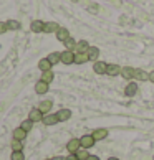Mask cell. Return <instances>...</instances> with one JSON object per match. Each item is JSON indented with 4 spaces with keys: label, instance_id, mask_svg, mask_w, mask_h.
<instances>
[{
    "label": "cell",
    "instance_id": "6da1fadb",
    "mask_svg": "<svg viewBox=\"0 0 154 160\" xmlns=\"http://www.w3.org/2000/svg\"><path fill=\"white\" fill-rule=\"evenodd\" d=\"M80 144H81L83 149H88V150H90L91 147H94L96 140L93 139V135H91V134H86V135H83V137H80Z\"/></svg>",
    "mask_w": 154,
    "mask_h": 160
},
{
    "label": "cell",
    "instance_id": "7a4b0ae2",
    "mask_svg": "<svg viewBox=\"0 0 154 160\" xmlns=\"http://www.w3.org/2000/svg\"><path fill=\"white\" fill-rule=\"evenodd\" d=\"M61 64H75V51H61Z\"/></svg>",
    "mask_w": 154,
    "mask_h": 160
},
{
    "label": "cell",
    "instance_id": "3957f363",
    "mask_svg": "<svg viewBox=\"0 0 154 160\" xmlns=\"http://www.w3.org/2000/svg\"><path fill=\"white\" fill-rule=\"evenodd\" d=\"M81 149V144H80V139H76V137H73V139H70L68 140V144H66V150L70 152V153H76Z\"/></svg>",
    "mask_w": 154,
    "mask_h": 160
},
{
    "label": "cell",
    "instance_id": "277c9868",
    "mask_svg": "<svg viewBox=\"0 0 154 160\" xmlns=\"http://www.w3.org/2000/svg\"><path fill=\"white\" fill-rule=\"evenodd\" d=\"M43 112H41L38 108H33L30 112H28V119H30L32 122H41L43 121Z\"/></svg>",
    "mask_w": 154,
    "mask_h": 160
},
{
    "label": "cell",
    "instance_id": "5b68a950",
    "mask_svg": "<svg viewBox=\"0 0 154 160\" xmlns=\"http://www.w3.org/2000/svg\"><path fill=\"white\" fill-rule=\"evenodd\" d=\"M41 122H43L46 127H51V126H56V124L60 122V119H58L56 114H51V112H50V114L43 116V121H41Z\"/></svg>",
    "mask_w": 154,
    "mask_h": 160
},
{
    "label": "cell",
    "instance_id": "8992f818",
    "mask_svg": "<svg viewBox=\"0 0 154 160\" xmlns=\"http://www.w3.org/2000/svg\"><path fill=\"white\" fill-rule=\"evenodd\" d=\"M56 116H58V119H60V122H66V121L72 119L73 112H72V109H68V108H61L60 111L56 112Z\"/></svg>",
    "mask_w": 154,
    "mask_h": 160
},
{
    "label": "cell",
    "instance_id": "52a82bcc",
    "mask_svg": "<svg viewBox=\"0 0 154 160\" xmlns=\"http://www.w3.org/2000/svg\"><path fill=\"white\" fill-rule=\"evenodd\" d=\"M106 69H108V63L106 61H94V64H93V71L96 74H106Z\"/></svg>",
    "mask_w": 154,
    "mask_h": 160
},
{
    "label": "cell",
    "instance_id": "ba28073f",
    "mask_svg": "<svg viewBox=\"0 0 154 160\" xmlns=\"http://www.w3.org/2000/svg\"><path fill=\"white\" fill-rule=\"evenodd\" d=\"M121 78H124L126 81H131L134 79V68L131 66H121Z\"/></svg>",
    "mask_w": 154,
    "mask_h": 160
},
{
    "label": "cell",
    "instance_id": "9c48e42d",
    "mask_svg": "<svg viewBox=\"0 0 154 160\" xmlns=\"http://www.w3.org/2000/svg\"><path fill=\"white\" fill-rule=\"evenodd\" d=\"M138 91H139V88L136 82H128V86L124 88V94H126L128 98H134L136 94H138Z\"/></svg>",
    "mask_w": 154,
    "mask_h": 160
},
{
    "label": "cell",
    "instance_id": "30bf717a",
    "mask_svg": "<svg viewBox=\"0 0 154 160\" xmlns=\"http://www.w3.org/2000/svg\"><path fill=\"white\" fill-rule=\"evenodd\" d=\"M106 74L111 76V78H116V76H119L121 74V66L119 64H109L108 63V69H106Z\"/></svg>",
    "mask_w": 154,
    "mask_h": 160
},
{
    "label": "cell",
    "instance_id": "8fae6325",
    "mask_svg": "<svg viewBox=\"0 0 154 160\" xmlns=\"http://www.w3.org/2000/svg\"><path fill=\"white\" fill-rule=\"evenodd\" d=\"M108 129H94L93 130V132H91V135H93V139L94 140H103V139H106V137H108Z\"/></svg>",
    "mask_w": 154,
    "mask_h": 160
},
{
    "label": "cell",
    "instance_id": "7c38bea8",
    "mask_svg": "<svg viewBox=\"0 0 154 160\" xmlns=\"http://www.w3.org/2000/svg\"><path fill=\"white\" fill-rule=\"evenodd\" d=\"M86 55H88V58H90V61H98V58H99V48L98 46H90L88 48V51H86Z\"/></svg>",
    "mask_w": 154,
    "mask_h": 160
},
{
    "label": "cell",
    "instance_id": "4fadbf2b",
    "mask_svg": "<svg viewBox=\"0 0 154 160\" xmlns=\"http://www.w3.org/2000/svg\"><path fill=\"white\" fill-rule=\"evenodd\" d=\"M60 30V25L56 22H46L45 23V28H43V33H56Z\"/></svg>",
    "mask_w": 154,
    "mask_h": 160
},
{
    "label": "cell",
    "instance_id": "5bb4252c",
    "mask_svg": "<svg viewBox=\"0 0 154 160\" xmlns=\"http://www.w3.org/2000/svg\"><path fill=\"white\" fill-rule=\"evenodd\" d=\"M53 108V102L50 99H45V101H41V102L38 104V109L43 112V114H50V111Z\"/></svg>",
    "mask_w": 154,
    "mask_h": 160
},
{
    "label": "cell",
    "instance_id": "9a60e30c",
    "mask_svg": "<svg viewBox=\"0 0 154 160\" xmlns=\"http://www.w3.org/2000/svg\"><path fill=\"white\" fill-rule=\"evenodd\" d=\"M27 134H28V132H25L22 127H17L13 132H12V135H13V140H20V142H23V140L27 139Z\"/></svg>",
    "mask_w": 154,
    "mask_h": 160
},
{
    "label": "cell",
    "instance_id": "2e32d148",
    "mask_svg": "<svg viewBox=\"0 0 154 160\" xmlns=\"http://www.w3.org/2000/svg\"><path fill=\"white\" fill-rule=\"evenodd\" d=\"M43 28H45V22H41V20H33L32 25H30V30L33 33H41Z\"/></svg>",
    "mask_w": 154,
    "mask_h": 160
},
{
    "label": "cell",
    "instance_id": "e0dca14e",
    "mask_svg": "<svg viewBox=\"0 0 154 160\" xmlns=\"http://www.w3.org/2000/svg\"><path fill=\"white\" fill-rule=\"evenodd\" d=\"M55 35H56V40L61 41V43H65V41L70 38V32L66 30V28H63V27H60V30H58Z\"/></svg>",
    "mask_w": 154,
    "mask_h": 160
},
{
    "label": "cell",
    "instance_id": "ac0fdd59",
    "mask_svg": "<svg viewBox=\"0 0 154 160\" xmlns=\"http://www.w3.org/2000/svg\"><path fill=\"white\" fill-rule=\"evenodd\" d=\"M134 79H138V81H149V73H146L144 69H136L134 68Z\"/></svg>",
    "mask_w": 154,
    "mask_h": 160
},
{
    "label": "cell",
    "instance_id": "d6986e66",
    "mask_svg": "<svg viewBox=\"0 0 154 160\" xmlns=\"http://www.w3.org/2000/svg\"><path fill=\"white\" fill-rule=\"evenodd\" d=\"M53 79H55V74H53L51 69H50V71H43V73H41V76H40V81L46 82V84H51Z\"/></svg>",
    "mask_w": 154,
    "mask_h": 160
},
{
    "label": "cell",
    "instance_id": "ffe728a7",
    "mask_svg": "<svg viewBox=\"0 0 154 160\" xmlns=\"http://www.w3.org/2000/svg\"><path fill=\"white\" fill-rule=\"evenodd\" d=\"M48 89H50V84H46L43 81H38L35 84V92L37 94H45V92H48Z\"/></svg>",
    "mask_w": 154,
    "mask_h": 160
},
{
    "label": "cell",
    "instance_id": "44dd1931",
    "mask_svg": "<svg viewBox=\"0 0 154 160\" xmlns=\"http://www.w3.org/2000/svg\"><path fill=\"white\" fill-rule=\"evenodd\" d=\"M46 58H48V61L53 64V66H55V64H58V63H61V53H60V51H53V53H50Z\"/></svg>",
    "mask_w": 154,
    "mask_h": 160
},
{
    "label": "cell",
    "instance_id": "7402d4cb",
    "mask_svg": "<svg viewBox=\"0 0 154 160\" xmlns=\"http://www.w3.org/2000/svg\"><path fill=\"white\" fill-rule=\"evenodd\" d=\"M51 66H53V64L48 61V58H41V60L38 61V69L41 71V73H43V71H50Z\"/></svg>",
    "mask_w": 154,
    "mask_h": 160
},
{
    "label": "cell",
    "instance_id": "603a6c76",
    "mask_svg": "<svg viewBox=\"0 0 154 160\" xmlns=\"http://www.w3.org/2000/svg\"><path fill=\"white\" fill-rule=\"evenodd\" d=\"M88 48H90V45H88L86 40H80L78 43H76V48H75V53H86Z\"/></svg>",
    "mask_w": 154,
    "mask_h": 160
},
{
    "label": "cell",
    "instance_id": "cb8c5ba5",
    "mask_svg": "<svg viewBox=\"0 0 154 160\" xmlns=\"http://www.w3.org/2000/svg\"><path fill=\"white\" fill-rule=\"evenodd\" d=\"M90 61L86 53H75V64H85Z\"/></svg>",
    "mask_w": 154,
    "mask_h": 160
},
{
    "label": "cell",
    "instance_id": "d4e9b609",
    "mask_svg": "<svg viewBox=\"0 0 154 160\" xmlns=\"http://www.w3.org/2000/svg\"><path fill=\"white\" fill-rule=\"evenodd\" d=\"M5 23H7V28L12 30V32H17V30H20V28H22V23L19 20H7Z\"/></svg>",
    "mask_w": 154,
    "mask_h": 160
},
{
    "label": "cell",
    "instance_id": "484cf974",
    "mask_svg": "<svg viewBox=\"0 0 154 160\" xmlns=\"http://www.w3.org/2000/svg\"><path fill=\"white\" fill-rule=\"evenodd\" d=\"M10 147H12V152H23V142H20V140H12V144H10Z\"/></svg>",
    "mask_w": 154,
    "mask_h": 160
},
{
    "label": "cell",
    "instance_id": "4316f807",
    "mask_svg": "<svg viewBox=\"0 0 154 160\" xmlns=\"http://www.w3.org/2000/svg\"><path fill=\"white\" fill-rule=\"evenodd\" d=\"M76 43H78V41H75V38L70 37L66 41H65V48L70 50V51H75V48H76Z\"/></svg>",
    "mask_w": 154,
    "mask_h": 160
},
{
    "label": "cell",
    "instance_id": "83f0119b",
    "mask_svg": "<svg viewBox=\"0 0 154 160\" xmlns=\"http://www.w3.org/2000/svg\"><path fill=\"white\" fill-rule=\"evenodd\" d=\"M33 124H35V122H32V121H30V119H28V117H27L25 121H22L20 127H22L23 130H25V132H28V130H32V129H33Z\"/></svg>",
    "mask_w": 154,
    "mask_h": 160
},
{
    "label": "cell",
    "instance_id": "f1b7e54d",
    "mask_svg": "<svg viewBox=\"0 0 154 160\" xmlns=\"http://www.w3.org/2000/svg\"><path fill=\"white\" fill-rule=\"evenodd\" d=\"M90 155H91V153L88 152V149H83V147H81L78 152H76V157H78V160H86Z\"/></svg>",
    "mask_w": 154,
    "mask_h": 160
},
{
    "label": "cell",
    "instance_id": "f546056e",
    "mask_svg": "<svg viewBox=\"0 0 154 160\" xmlns=\"http://www.w3.org/2000/svg\"><path fill=\"white\" fill-rule=\"evenodd\" d=\"M10 160H25V155H23V152H12Z\"/></svg>",
    "mask_w": 154,
    "mask_h": 160
},
{
    "label": "cell",
    "instance_id": "4dcf8cb0",
    "mask_svg": "<svg viewBox=\"0 0 154 160\" xmlns=\"http://www.w3.org/2000/svg\"><path fill=\"white\" fill-rule=\"evenodd\" d=\"M7 30H8V28H7V23H5V22H0V35H3Z\"/></svg>",
    "mask_w": 154,
    "mask_h": 160
},
{
    "label": "cell",
    "instance_id": "1f68e13d",
    "mask_svg": "<svg viewBox=\"0 0 154 160\" xmlns=\"http://www.w3.org/2000/svg\"><path fill=\"white\" fill-rule=\"evenodd\" d=\"M65 160H78V157H76V153H70L68 157H65Z\"/></svg>",
    "mask_w": 154,
    "mask_h": 160
},
{
    "label": "cell",
    "instance_id": "d6a6232c",
    "mask_svg": "<svg viewBox=\"0 0 154 160\" xmlns=\"http://www.w3.org/2000/svg\"><path fill=\"white\" fill-rule=\"evenodd\" d=\"M50 160H65V157H61V155H55V157H51Z\"/></svg>",
    "mask_w": 154,
    "mask_h": 160
},
{
    "label": "cell",
    "instance_id": "836d02e7",
    "mask_svg": "<svg viewBox=\"0 0 154 160\" xmlns=\"http://www.w3.org/2000/svg\"><path fill=\"white\" fill-rule=\"evenodd\" d=\"M86 160H99V157H98V155H90Z\"/></svg>",
    "mask_w": 154,
    "mask_h": 160
},
{
    "label": "cell",
    "instance_id": "e575fe53",
    "mask_svg": "<svg viewBox=\"0 0 154 160\" xmlns=\"http://www.w3.org/2000/svg\"><path fill=\"white\" fill-rule=\"evenodd\" d=\"M149 81L154 82V71H151V73H149Z\"/></svg>",
    "mask_w": 154,
    "mask_h": 160
},
{
    "label": "cell",
    "instance_id": "d590c367",
    "mask_svg": "<svg viewBox=\"0 0 154 160\" xmlns=\"http://www.w3.org/2000/svg\"><path fill=\"white\" fill-rule=\"evenodd\" d=\"M108 160H119V158H116V157H109Z\"/></svg>",
    "mask_w": 154,
    "mask_h": 160
},
{
    "label": "cell",
    "instance_id": "8d00e7d4",
    "mask_svg": "<svg viewBox=\"0 0 154 160\" xmlns=\"http://www.w3.org/2000/svg\"><path fill=\"white\" fill-rule=\"evenodd\" d=\"M45 160H50V158H45Z\"/></svg>",
    "mask_w": 154,
    "mask_h": 160
}]
</instances>
